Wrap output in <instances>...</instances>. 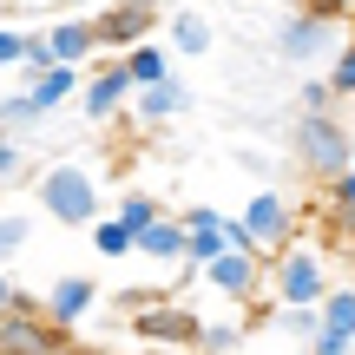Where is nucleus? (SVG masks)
Returning a JSON list of instances; mask_svg holds the SVG:
<instances>
[{"mask_svg": "<svg viewBox=\"0 0 355 355\" xmlns=\"http://www.w3.org/2000/svg\"><path fill=\"white\" fill-rule=\"evenodd\" d=\"M119 66H125L132 92H139V86H158V79H171V53H165V40H139L132 53H119Z\"/></svg>", "mask_w": 355, "mask_h": 355, "instance_id": "nucleus-18", "label": "nucleus"}, {"mask_svg": "<svg viewBox=\"0 0 355 355\" xmlns=\"http://www.w3.org/2000/svg\"><path fill=\"white\" fill-rule=\"evenodd\" d=\"M26 7H46V0H26Z\"/></svg>", "mask_w": 355, "mask_h": 355, "instance_id": "nucleus-34", "label": "nucleus"}, {"mask_svg": "<svg viewBox=\"0 0 355 355\" xmlns=\"http://www.w3.org/2000/svg\"><path fill=\"white\" fill-rule=\"evenodd\" d=\"M112 217H119V224L132 230V237H139L145 224H158V217H165V204H158L152 191H119V204H112Z\"/></svg>", "mask_w": 355, "mask_h": 355, "instance_id": "nucleus-22", "label": "nucleus"}, {"mask_svg": "<svg viewBox=\"0 0 355 355\" xmlns=\"http://www.w3.org/2000/svg\"><path fill=\"white\" fill-rule=\"evenodd\" d=\"M92 309H99V283H92L86 270H66V277H53L46 296H40V316L60 322V329H79Z\"/></svg>", "mask_w": 355, "mask_h": 355, "instance_id": "nucleus-11", "label": "nucleus"}, {"mask_svg": "<svg viewBox=\"0 0 355 355\" xmlns=\"http://www.w3.org/2000/svg\"><path fill=\"white\" fill-rule=\"evenodd\" d=\"M198 290H211L217 303H230V309L257 303V296H263V257H250V250H224V257H211V263L198 270Z\"/></svg>", "mask_w": 355, "mask_h": 355, "instance_id": "nucleus-8", "label": "nucleus"}, {"mask_svg": "<svg viewBox=\"0 0 355 355\" xmlns=\"http://www.w3.org/2000/svg\"><path fill=\"white\" fill-rule=\"evenodd\" d=\"M270 322H277L283 336H296V343L316 336V309H270Z\"/></svg>", "mask_w": 355, "mask_h": 355, "instance_id": "nucleus-27", "label": "nucleus"}, {"mask_svg": "<svg viewBox=\"0 0 355 355\" xmlns=\"http://www.w3.org/2000/svg\"><path fill=\"white\" fill-rule=\"evenodd\" d=\"M92 20V46H99V60H119V53H132L139 40L158 33V7L152 0H112V7L86 13Z\"/></svg>", "mask_w": 355, "mask_h": 355, "instance_id": "nucleus-7", "label": "nucleus"}, {"mask_svg": "<svg viewBox=\"0 0 355 355\" xmlns=\"http://www.w3.org/2000/svg\"><path fill=\"white\" fill-rule=\"evenodd\" d=\"M237 165H243V171H257V178H270V165H263V152H250V145H243V152H237Z\"/></svg>", "mask_w": 355, "mask_h": 355, "instance_id": "nucleus-31", "label": "nucleus"}, {"mask_svg": "<svg viewBox=\"0 0 355 355\" xmlns=\"http://www.w3.org/2000/svg\"><path fill=\"white\" fill-rule=\"evenodd\" d=\"M349 139H355V125L343 112H296V125H290V152H296V165H303L309 184H336L349 165Z\"/></svg>", "mask_w": 355, "mask_h": 355, "instance_id": "nucleus-4", "label": "nucleus"}, {"mask_svg": "<svg viewBox=\"0 0 355 355\" xmlns=\"http://www.w3.org/2000/svg\"><path fill=\"white\" fill-rule=\"evenodd\" d=\"M0 355H86L73 329L40 316V296L33 290H13L7 316H0Z\"/></svg>", "mask_w": 355, "mask_h": 355, "instance_id": "nucleus-5", "label": "nucleus"}, {"mask_svg": "<svg viewBox=\"0 0 355 355\" xmlns=\"http://www.w3.org/2000/svg\"><path fill=\"white\" fill-rule=\"evenodd\" d=\"M296 112H336V92H329L322 73H309L303 86H296Z\"/></svg>", "mask_w": 355, "mask_h": 355, "instance_id": "nucleus-26", "label": "nucleus"}, {"mask_svg": "<svg viewBox=\"0 0 355 355\" xmlns=\"http://www.w3.org/2000/svg\"><path fill=\"white\" fill-rule=\"evenodd\" d=\"M79 79H86L79 66H53V73H40V79H33L26 92H33V105H40L46 119H53L60 105H73V99H79Z\"/></svg>", "mask_w": 355, "mask_h": 355, "instance_id": "nucleus-19", "label": "nucleus"}, {"mask_svg": "<svg viewBox=\"0 0 355 355\" xmlns=\"http://www.w3.org/2000/svg\"><path fill=\"white\" fill-rule=\"evenodd\" d=\"M191 112V86L184 79H158V86H139L132 92V105H125V119L132 125H145V132H158V125H171V119H184Z\"/></svg>", "mask_w": 355, "mask_h": 355, "instance_id": "nucleus-13", "label": "nucleus"}, {"mask_svg": "<svg viewBox=\"0 0 355 355\" xmlns=\"http://www.w3.org/2000/svg\"><path fill=\"white\" fill-rule=\"evenodd\" d=\"M211 46H217V26L204 20L198 7H178L165 20V53H171V60H204Z\"/></svg>", "mask_w": 355, "mask_h": 355, "instance_id": "nucleus-15", "label": "nucleus"}, {"mask_svg": "<svg viewBox=\"0 0 355 355\" xmlns=\"http://www.w3.org/2000/svg\"><path fill=\"white\" fill-rule=\"evenodd\" d=\"M243 316H211V322H198V336H191V355H237L243 349Z\"/></svg>", "mask_w": 355, "mask_h": 355, "instance_id": "nucleus-21", "label": "nucleus"}, {"mask_svg": "<svg viewBox=\"0 0 355 355\" xmlns=\"http://www.w3.org/2000/svg\"><path fill=\"white\" fill-rule=\"evenodd\" d=\"M178 224H184V263L191 270H204L211 257L230 250V211H217V204H191Z\"/></svg>", "mask_w": 355, "mask_h": 355, "instance_id": "nucleus-12", "label": "nucleus"}, {"mask_svg": "<svg viewBox=\"0 0 355 355\" xmlns=\"http://www.w3.org/2000/svg\"><path fill=\"white\" fill-rule=\"evenodd\" d=\"M303 237V217H296V204L283 198L277 184L250 191L243 198V211H230V250H250V257H277L283 243Z\"/></svg>", "mask_w": 355, "mask_h": 355, "instance_id": "nucleus-3", "label": "nucleus"}, {"mask_svg": "<svg viewBox=\"0 0 355 355\" xmlns=\"http://www.w3.org/2000/svg\"><path fill=\"white\" fill-rule=\"evenodd\" d=\"M198 322H204V316H191L178 296H165V290H158L152 303L132 316V336H139L145 349H184V355H191V336H198Z\"/></svg>", "mask_w": 355, "mask_h": 355, "instance_id": "nucleus-9", "label": "nucleus"}, {"mask_svg": "<svg viewBox=\"0 0 355 355\" xmlns=\"http://www.w3.org/2000/svg\"><path fill=\"white\" fill-rule=\"evenodd\" d=\"M40 40H46L53 66H79V73H86V66L99 60V46H92V20H86V13H60V20H46V26H40Z\"/></svg>", "mask_w": 355, "mask_h": 355, "instance_id": "nucleus-14", "label": "nucleus"}, {"mask_svg": "<svg viewBox=\"0 0 355 355\" xmlns=\"http://www.w3.org/2000/svg\"><path fill=\"white\" fill-rule=\"evenodd\" d=\"M26 178V152H20V139H0V184H20Z\"/></svg>", "mask_w": 355, "mask_h": 355, "instance_id": "nucleus-28", "label": "nucleus"}, {"mask_svg": "<svg viewBox=\"0 0 355 355\" xmlns=\"http://www.w3.org/2000/svg\"><path fill=\"white\" fill-rule=\"evenodd\" d=\"M79 112L92 119V125H105V119H119L132 105V79H125V66L119 60H92L86 66V79H79Z\"/></svg>", "mask_w": 355, "mask_h": 355, "instance_id": "nucleus-10", "label": "nucleus"}, {"mask_svg": "<svg viewBox=\"0 0 355 355\" xmlns=\"http://www.w3.org/2000/svg\"><path fill=\"white\" fill-rule=\"evenodd\" d=\"M316 329L355 349V283H329V296L316 303Z\"/></svg>", "mask_w": 355, "mask_h": 355, "instance_id": "nucleus-17", "label": "nucleus"}, {"mask_svg": "<svg viewBox=\"0 0 355 355\" xmlns=\"http://www.w3.org/2000/svg\"><path fill=\"white\" fill-rule=\"evenodd\" d=\"M33 243V217L26 211H0V270H13V257Z\"/></svg>", "mask_w": 355, "mask_h": 355, "instance_id": "nucleus-24", "label": "nucleus"}, {"mask_svg": "<svg viewBox=\"0 0 355 355\" xmlns=\"http://www.w3.org/2000/svg\"><path fill=\"white\" fill-rule=\"evenodd\" d=\"M46 125V112L33 105V92H0V139H33V132Z\"/></svg>", "mask_w": 355, "mask_h": 355, "instance_id": "nucleus-20", "label": "nucleus"}, {"mask_svg": "<svg viewBox=\"0 0 355 355\" xmlns=\"http://www.w3.org/2000/svg\"><path fill=\"white\" fill-rule=\"evenodd\" d=\"M86 243H92V257H105V263H125L132 257V230L119 224V217H99V224L86 230Z\"/></svg>", "mask_w": 355, "mask_h": 355, "instance_id": "nucleus-23", "label": "nucleus"}, {"mask_svg": "<svg viewBox=\"0 0 355 355\" xmlns=\"http://www.w3.org/2000/svg\"><path fill=\"white\" fill-rule=\"evenodd\" d=\"M322 79H329L336 105H349V99H355V40H343V46H336V60L322 66Z\"/></svg>", "mask_w": 355, "mask_h": 355, "instance_id": "nucleus-25", "label": "nucleus"}, {"mask_svg": "<svg viewBox=\"0 0 355 355\" xmlns=\"http://www.w3.org/2000/svg\"><path fill=\"white\" fill-rule=\"evenodd\" d=\"M349 165H355V139H349Z\"/></svg>", "mask_w": 355, "mask_h": 355, "instance_id": "nucleus-33", "label": "nucleus"}, {"mask_svg": "<svg viewBox=\"0 0 355 355\" xmlns=\"http://www.w3.org/2000/svg\"><path fill=\"white\" fill-rule=\"evenodd\" d=\"M20 46H26V26H7V20H0V73L20 66Z\"/></svg>", "mask_w": 355, "mask_h": 355, "instance_id": "nucleus-29", "label": "nucleus"}, {"mask_svg": "<svg viewBox=\"0 0 355 355\" xmlns=\"http://www.w3.org/2000/svg\"><path fill=\"white\" fill-rule=\"evenodd\" d=\"M132 257H152V263H184V224L165 211L158 224H145L139 237H132Z\"/></svg>", "mask_w": 355, "mask_h": 355, "instance_id": "nucleus-16", "label": "nucleus"}, {"mask_svg": "<svg viewBox=\"0 0 355 355\" xmlns=\"http://www.w3.org/2000/svg\"><path fill=\"white\" fill-rule=\"evenodd\" d=\"M343 40H349L343 20H322V13H303V7H296L290 20L277 26L270 46H277V60H290V66H329Z\"/></svg>", "mask_w": 355, "mask_h": 355, "instance_id": "nucleus-6", "label": "nucleus"}, {"mask_svg": "<svg viewBox=\"0 0 355 355\" xmlns=\"http://www.w3.org/2000/svg\"><path fill=\"white\" fill-rule=\"evenodd\" d=\"M33 204H40V217L46 224H60V230H92L105 217V184H99V171L92 165H46L33 178Z\"/></svg>", "mask_w": 355, "mask_h": 355, "instance_id": "nucleus-2", "label": "nucleus"}, {"mask_svg": "<svg viewBox=\"0 0 355 355\" xmlns=\"http://www.w3.org/2000/svg\"><path fill=\"white\" fill-rule=\"evenodd\" d=\"M329 250H322L316 237H296L283 243L277 257H263V296L270 309H316L322 296H329Z\"/></svg>", "mask_w": 355, "mask_h": 355, "instance_id": "nucleus-1", "label": "nucleus"}, {"mask_svg": "<svg viewBox=\"0 0 355 355\" xmlns=\"http://www.w3.org/2000/svg\"><path fill=\"white\" fill-rule=\"evenodd\" d=\"M349 40H355V26H349Z\"/></svg>", "mask_w": 355, "mask_h": 355, "instance_id": "nucleus-35", "label": "nucleus"}, {"mask_svg": "<svg viewBox=\"0 0 355 355\" xmlns=\"http://www.w3.org/2000/svg\"><path fill=\"white\" fill-rule=\"evenodd\" d=\"M13 290H20V283H13V270H0V316H7V303H13Z\"/></svg>", "mask_w": 355, "mask_h": 355, "instance_id": "nucleus-32", "label": "nucleus"}, {"mask_svg": "<svg viewBox=\"0 0 355 355\" xmlns=\"http://www.w3.org/2000/svg\"><path fill=\"white\" fill-rule=\"evenodd\" d=\"M296 7H303V13H322V20H355V0H296Z\"/></svg>", "mask_w": 355, "mask_h": 355, "instance_id": "nucleus-30", "label": "nucleus"}]
</instances>
